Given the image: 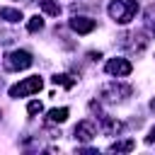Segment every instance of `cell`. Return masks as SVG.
Here are the masks:
<instances>
[{"instance_id":"17","label":"cell","mask_w":155,"mask_h":155,"mask_svg":"<svg viewBox=\"0 0 155 155\" xmlns=\"http://www.w3.org/2000/svg\"><path fill=\"white\" fill-rule=\"evenodd\" d=\"M145 22H148L150 31L155 34V5H150V7H148V12H145Z\"/></svg>"},{"instance_id":"19","label":"cell","mask_w":155,"mask_h":155,"mask_svg":"<svg viewBox=\"0 0 155 155\" xmlns=\"http://www.w3.org/2000/svg\"><path fill=\"white\" fill-rule=\"evenodd\" d=\"M87 56H90V58H92V61H97V58H102V53H99V51H90V53H87Z\"/></svg>"},{"instance_id":"2","label":"cell","mask_w":155,"mask_h":155,"mask_svg":"<svg viewBox=\"0 0 155 155\" xmlns=\"http://www.w3.org/2000/svg\"><path fill=\"white\" fill-rule=\"evenodd\" d=\"M41 87H44V80H41L39 75H31V78H24V80H19L17 85H12V87H10V97H12V99L29 97V94L39 92Z\"/></svg>"},{"instance_id":"16","label":"cell","mask_w":155,"mask_h":155,"mask_svg":"<svg viewBox=\"0 0 155 155\" xmlns=\"http://www.w3.org/2000/svg\"><path fill=\"white\" fill-rule=\"evenodd\" d=\"M53 85H63V87H73L75 85V80L73 78H68V75H53Z\"/></svg>"},{"instance_id":"12","label":"cell","mask_w":155,"mask_h":155,"mask_svg":"<svg viewBox=\"0 0 155 155\" xmlns=\"http://www.w3.org/2000/svg\"><path fill=\"white\" fill-rule=\"evenodd\" d=\"M102 126H104V131H107V133H111V136H114V133H119V131L124 128V124H121V121H114L111 116H102Z\"/></svg>"},{"instance_id":"13","label":"cell","mask_w":155,"mask_h":155,"mask_svg":"<svg viewBox=\"0 0 155 155\" xmlns=\"http://www.w3.org/2000/svg\"><path fill=\"white\" fill-rule=\"evenodd\" d=\"M41 10H44L46 15H51V17H58V12H61V7H58L53 0H41Z\"/></svg>"},{"instance_id":"10","label":"cell","mask_w":155,"mask_h":155,"mask_svg":"<svg viewBox=\"0 0 155 155\" xmlns=\"http://www.w3.org/2000/svg\"><path fill=\"white\" fill-rule=\"evenodd\" d=\"M133 148H136V140H133V138L116 140V143H111V145H109V150H111V153H131Z\"/></svg>"},{"instance_id":"3","label":"cell","mask_w":155,"mask_h":155,"mask_svg":"<svg viewBox=\"0 0 155 155\" xmlns=\"http://www.w3.org/2000/svg\"><path fill=\"white\" fill-rule=\"evenodd\" d=\"M31 63H34L31 53H29V51H22V48H17V51H10V53L2 58V65H5V70H27Z\"/></svg>"},{"instance_id":"20","label":"cell","mask_w":155,"mask_h":155,"mask_svg":"<svg viewBox=\"0 0 155 155\" xmlns=\"http://www.w3.org/2000/svg\"><path fill=\"white\" fill-rule=\"evenodd\" d=\"M150 109H153V111H155V99H153V102H150Z\"/></svg>"},{"instance_id":"15","label":"cell","mask_w":155,"mask_h":155,"mask_svg":"<svg viewBox=\"0 0 155 155\" xmlns=\"http://www.w3.org/2000/svg\"><path fill=\"white\" fill-rule=\"evenodd\" d=\"M41 111H44V104H41L39 99H31V102L27 104V114H29V116H36V114H41Z\"/></svg>"},{"instance_id":"8","label":"cell","mask_w":155,"mask_h":155,"mask_svg":"<svg viewBox=\"0 0 155 155\" xmlns=\"http://www.w3.org/2000/svg\"><path fill=\"white\" fill-rule=\"evenodd\" d=\"M94 27H97V22L92 17H73L70 19V29L78 34H90V31H94Z\"/></svg>"},{"instance_id":"7","label":"cell","mask_w":155,"mask_h":155,"mask_svg":"<svg viewBox=\"0 0 155 155\" xmlns=\"http://www.w3.org/2000/svg\"><path fill=\"white\" fill-rule=\"evenodd\" d=\"M75 140H80V143H90L94 136H97V126L90 121V119H82L78 126H75Z\"/></svg>"},{"instance_id":"1","label":"cell","mask_w":155,"mask_h":155,"mask_svg":"<svg viewBox=\"0 0 155 155\" xmlns=\"http://www.w3.org/2000/svg\"><path fill=\"white\" fill-rule=\"evenodd\" d=\"M109 17L119 24H128L133 19V15L138 12V0H111L107 7Z\"/></svg>"},{"instance_id":"5","label":"cell","mask_w":155,"mask_h":155,"mask_svg":"<svg viewBox=\"0 0 155 155\" xmlns=\"http://www.w3.org/2000/svg\"><path fill=\"white\" fill-rule=\"evenodd\" d=\"M121 46L128 48V51L140 53V51H145L148 39H145V34H140V31H131V34H124V36H121Z\"/></svg>"},{"instance_id":"6","label":"cell","mask_w":155,"mask_h":155,"mask_svg":"<svg viewBox=\"0 0 155 155\" xmlns=\"http://www.w3.org/2000/svg\"><path fill=\"white\" fill-rule=\"evenodd\" d=\"M104 68H107L109 75H116V78H126V75H131V70H133V65H131L128 58H109Z\"/></svg>"},{"instance_id":"11","label":"cell","mask_w":155,"mask_h":155,"mask_svg":"<svg viewBox=\"0 0 155 155\" xmlns=\"http://www.w3.org/2000/svg\"><path fill=\"white\" fill-rule=\"evenodd\" d=\"M0 17L2 19H7V22H19V19H24L22 17V10H15V7H0Z\"/></svg>"},{"instance_id":"9","label":"cell","mask_w":155,"mask_h":155,"mask_svg":"<svg viewBox=\"0 0 155 155\" xmlns=\"http://www.w3.org/2000/svg\"><path fill=\"white\" fill-rule=\"evenodd\" d=\"M68 116H70V109H68V107H56V109L48 111L46 119H48V124H63Z\"/></svg>"},{"instance_id":"4","label":"cell","mask_w":155,"mask_h":155,"mask_svg":"<svg viewBox=\"0 0 155 155\" xmlns=\"http://www.w3.org/2000/svg\"><path fill=\"white\" fill-rule=\"evenodd\" d=\"M128 94H131V87L124 82H109L102 87V97L107 102H119V99H126Z\"/></svg>"},{"instance_id":"14","label":"cell","mask_w":155,"mask_h":155,"mask_svg":"<svg viewBox=\"0 0 155 155\" xmlns=\"http://www.w3.org/2000/svg\"><path fill=\"white\" fill-rule=\"evenodd\" d=\"M27 29L34 34V31H39V29H44V19L39 17V15H34V17H29V22H27Z\"/></svg>"},{"instance_id":"18","label":"cell","mask_w":155,"mask_h":155,"mask_svg":"<svg viewBox=\"0 0 155 155\" xmlns=\"http://www.w3.org/2000/svg\"><path fill=\"white\" fill-rule=\"evenodd\" d=\"M145 143H155V128H150V133L145 136Z\"/></svg>"}]
</instances>
